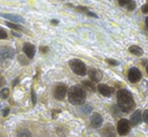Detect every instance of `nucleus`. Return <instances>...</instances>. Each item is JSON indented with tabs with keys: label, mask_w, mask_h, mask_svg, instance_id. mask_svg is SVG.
Masks as SVG:
<instances>
[{
	"label": "nucleus",
	"mask_w": 148,
	"mask_h": 137,
	"mask_svg": "<svg viewBox=\"0 0 148 137\" xmlns=\"http://www.w3.org/2000/svg\"><path fill=\"white\" fill-rule=\"evenodd\" d=\"M118 106L121 111L125 113L130 112L135 107V101L132 97L131 93L127 90H120L117 93Z\"/></svg>",
	"instance_id": "obj_1"
},
{
	"label": "nucleus",
	"mask_w": 148,
	"mask_h": 137,
	"mask_svg": "<svg viewBox=\"0 0 148 137\" xmlns=\"http://www.w3.org/2000/svg\"><path fill=\"white\" fill-rule=\"evenodd\" d=\"M86 99L85 90L80 86H72L68 91V100L72 105H82Z\"/></svg>",
	"instance_id": "obj_2"
},
{
	"label": "nucleus",
	"mask_w": 148,
	"mask_h": 137,
	"mask_svg": "<svg viewBox=\"0 0 148 137\" xmlns=\"http://www.w3.org/2000/svg\"><path fill=\"white\" fill-rule=\"evenodd\" d=\"M69 65H70V69L72 70V72L74 74L78 75V76H84L86 75V65H84V63H82V61L78 59H71L69 61Z\"/></svg>",
	"instance_id": "obj_3"
},
{
	"label": "nucleus",
	"mask_w": 148,
	"mask_h": 137,
	"mask_svg": "<svg viewBox=\"0 0 148 137\" xmlns=\"http://www.w3.org/2000/svg\"><path fill=\"white\" fill-rule=\"evenodd\" d=\"M15 51L10 47H0V63L14 57Z\"/></svg>",
	"instance_id": "obj_4"
},
{
	"label": "nucleus",
	"mask_w": 148,
	"mask_h": 137,
	"mask_svg": "<svg viewBox=\"0 0 148 137\" xmlns=\"http://www.w3.org/2000/svg\"><path fill=\"white\" fill-rule=\"evenodd\" d=\"M118 133L122 136H125L129 133L130 131V122L127 119H121L118 122V127H117Z\"/></svg>",
	"instance_id": "obj_5"
},
{
	"label": "nucleus",
	"mask_w": 148,
	"mask_h": 137,
	"mask_svg": "<svg viewBox=\"0 0 148 137\" xmlns=\"http://www.w3.org/2000/svg\"><path fill=\"white\" fill-rule=\"evenodd\" d=\"M66 93H67V87L63 84H60L56 86L55 90H54V97L57 100H62L65 98Z\"/></svg>",
	"instance_id": "obj_6"
},
{
	"label": "nucleus",
	"mask_w": 148,
	"mask_h": 137,
	"mask_svg": "<svg viewBox=\"0 0 148 137\" xmlns=\"http://www.w3.org/2000/svg\"><path fill=\"white\" fill-rule=\"evenodd\" d=\"M142 78V74L137 67H131L128 74V79L131 83H137Z\"/></svg>",
	"instance_id": "obj_7"
},
{
	"label": "nucleus",
	"mask_w": 148,
	"mask_h": 137,
	"mask_svg": "<svg viewBox=\"0 0 148 137\" xmlns=\"http://www.w3.org/2000/svg\"><path fill=\"white\" fill-rule=\"evenodd\" d=\"M0 16L3 17V18L9 19V20L13 21V22H17V23L25 22L23 17H21V15H17V14H12V13H0Z\"/></svg>",
	"instance_id": "obj_8"
},
{
	"label": "nucleus",
	"mask_w": 148,
	"mask_h": 137,
	"mask_svg": "<svg viewBox=\"0 0 148 137\" xmlns=\"http://www.w3.org/2000/svg\"><path fill=\"white\" fill-rule=\"evenodd\" d=\"M103 122V116L99 113H93L90 118V125L93 128H99Z\"/></svg>",
	"instance_id": "obj_9"
},
{
	"label": "nucleus",
	"mask_w": 148,
	"mask_h": 137,
	"mask_svg": "<svg viewBox=\"0 0 148 137\" xmlns=\"http://www.w3.org/2000/svg\"><path fill=\"white\" fill-rule=\"evenodd\" d=\"M23 53H25V55H27L29 59H33V57H35V53H36L35 45H32V43H23Z\"/></svg>",
	"instance_id": "obj_10"
},
{
	"label": "nucleus",
	"mask_w": 148,
	"mask_h": 137,
	"mask_svg": "<svg viewBox=\"0 0 148 137\" xmlns=\"http://www.w3.org/2000/svg\"><path fill=\"white\" fill-rule=\"evenodd\" d=\"M88 76L89 79L93 82H99L103 79V73L97 69H90L88 71Z\"/></svg>",
	"instance_id": "obj_11"
},
{
	"label": "nucleus",
	"mask_w": 148,
	"mask_h": 137,
	"mask_svg": "<svg viewBox=\"0 0 148 137\" xmlns=\"http://www.w3.org/2000/svg\"><path fill=\"white\" fill-rule=\"evenodd\" d=\"M97 90H99V92L105 97H110L114 93V89L105 84H99V86H97Z\"/></svg>",
	"instance_id": "obj_12"
},
{
	"label": "nucleus",
	"mask_w": 148,
	"mask_h": 137,
	"mask_svg": "<svg viewBox=\"0 0 148 137\" xmlns=\"http://www.w3.org/2000/svg\"><path fill=\"white\" fill-rule=\"evenodd\" d=\"M141 118H142V115H141V111L140 110H136L133 114L131 115V118H130V121L129 122L131 123V125L135 126V125L139 124L140 121H141Z\"/></svg>",
	"instance_id": "obj_13"
},
{
	"label": "nucleus",
	"mask_w": 148,
	"mask_h": 137,
	"mask_svg": "<svg viewBox=\"0 0 148 137\" xmlns=\"http://www.w3.org/2000/svg\"><path fill=\"white\" fill-rule=\"evenodd\" d=\"M101 134L103 137H115V131H114V127L112 125H107L105 128L101 130Z\"/></svg>",
	"instance_id": "obj_14"
},
{
	"label": "nucleus",
	"mask_w": 148,
	"mask_h": 137,
	"mask_svg": "<svg viewBox=\"0 0 148 137\" xmlns=\"http://www.w3.org/2000/svg\"><path fill=\"white\" fill-rule=\"evenodd\" d=\"M129 51L131 53H133V55H138V57H141L143 55V49L140 47H138V45H131L129 47Z\"/></svg>",
	"instance_id": "obj_15"
},
{
	"label": "nucleus",
	"mask_w": 148,
	"mask_h": 137,
	"mask_svg": "<svg viewBox=\"0 0 148 137\" xmlns=\"http://www.w3.org/2000/svg\"><path fill=\"white\" fill-rule=\"evenodd\" d=\"M82 86L85 87L86 89H88L89 91H92V92H95V84H93L92 82H90V81H83L82 82Z\"/></svg>",
	"instance_id": "obj_16"
},
{
	"label": "nucleus",
	"mask_w": 148,
	"mask_h": 137,
	"mask_svg": "<svg viewBox=\"0 0 148 137\" xmlns=\"http://www.w3.org/2000/svg\"><path fill=\"white\" fill-rule=\"evenodd\" d=\"M9 97V89L3 88L0 91V98L1 99H7Z\"/></svg>",
	"instance_id": "obj_17"
},
{
	"label": "nucleus",
	"mask_w": 148,
	"mask_h": 137,
	"mask_svg": "<svg viewBox=\"0 0 148 137\" xmlns=\"http://www.w3.org/2000/svg\"><path fill=\"white\" fill-rule=\"evenodd\" d=\"M17 137H32V133L27 129H23V130L19 131Z\"/></svg>",
	"instance_id": "obj_18"
},
{
	"label": "nucleus",
	"mask_w": 148,
	"mask_h": 137,
	"mask_svg": "<svg viewBox=\"0 0 148 137\" xmlns=\"http://www.w3.org/2000/svg\"><path fill=\"white\" fill-rule=\"evenodd\" d=\"M6 25L10 28L13 29H18V30H23V27L18 24H15V23H11V22H6Z\"/></svg>",
	"instance_id": "obj_19"
},
{
	"label": "nucleus",
	"mask_w": 148,
	"mask_h": 137,
	"mask_svg": "<svg viewBox=\"0 0 148 137\" xmlns=\"http://www.w3.org/2000/svg\"><path fill=\"white\" fill-rule=\"evenodd\" d=\"M7 38V32L5 31V29H3L2 27H0V39H5Z\"/></svg>",
	"instance_id": "obj_20"
},
{
	"label": "nucleus",
	"mask_w": 148,
	"mask_h": 137,
	"mask_svg": "<svg viewBox=\"0 0 148 137\" xmlns=\"http://www.w3.org/2000/svg\"><path fill=\"white\" fill-rule=\"evenodd\" d=\"M32 102H33V105H36L37 104V96H36V92L34 89H32Z\"/></svg>",
	"instance_id": "obj_21"
},
{
	"label": "nucleus",
	"mask_w": 148,
	"mask_h": 137,
	"mask_svg": "<svg viewBox=\"0 0 148 137\" xmlns=\"http://www.w3.org/2000/svg\"><path fill=\"white\" fill-rule=\"evenodd\" d=\"M135 7H136V3L131 0V1H130V2L128 3V10H129V11L134 10V9H135Z\"/></svg>",
	"instance_id": "obj_22"
},
{
	"label": "nucleus",
	"mask_w": 148,
	"mask_h": 137,
	"mask_svg": "<svg viewBox=\"0 0 148 137\" xmlns=\"http://www.w3.org/2000/svg\"><path fill=\"white\" fill-rule=\"evenodd\" d=\"M106 61H107V63H109L110 65H118L120 63L118 61L113 59H106Z\"/></svg>",
	"instance_id": "obj_23"
},
{
	"label": "nucleus",
	"mask_w": 148,
	"mask_h": 137,
	"mask_svg": "<svg viewBox=\"0 0 148 137\" xmlns=\"http://www.w3.org/2000/svg\"><path fill=\"white\" fill-rule=\"evenodd\" d=\"M142 119L145 123H148V110H145L142 114Z\"/></svg>",
	"instance_id": "obj_24"
},
{
	"label": "nucleus",
	"mask_w": 148,
	"mask_h": 137,
	"mask_svg": "<svg viewBox=\"0 0 148 137\" xmlns=\"http://www.w3.org/2000/svg\"><path fill=\"white\" fill-rule=\"evenodd\" d=\"M91 106H89V105H86V106H83L82 108H81V110L83 111V112H85V113H89L91 111Z\"/></svg>",
	"instance_id": "obj_25"
},
{
	"label": "nucleus",
	"mask_w": 148,
	"mask_h": 137,
	"mask_svg": "<svg viewBox=\"0 0 148 137\" xmlns=\"http://www.w3.org/2000/svg\"><path fill=\"white\" fill-rule=\"evenodd\" d=\"M119 1V5L120 6H125L126 4H128V3L131 1V0H118Z\"/></svg>",
	"instance_id": "obj_26"
},
{
	"label": "nucleus",
	"mask_w": 148,
	"mask_h": 137,
	"mask_svg": "<svg viewBox=\"0 0 148 137\" xmlns=\"http://www.w3.org/2000/svg\"><path fill=\"white\" fill-rule=\"evenodd\" d=\"M142 12H143V13H148V0H147V2H146L145 4L142 6Z\"/></svg>",
	"instance_id": "obj_27"
},
{
	"label": "nucleus",
	"mask_w": 148,
	"mask_h": 137,
	"mask_svg": "<svg viewBox=\"0 0 148 137\" xmlns=\"http://www.w3.org/2000/svg\"><path fill=\"white\" fill-rule=\"evenodd\" d=\"M48 47H40V51H41V53H46L48 51Z\"/></svg>",
	"instance_id": "obj_28"
},
{
	"label": "nucleus",
	"mask_w": 148,
	"mask_h": 137,
	"mask_svg": "<svg viewBox=\"0 0 148 137\" xmlns=\"http://www.w3.org/2000/svg\"><path fill=\"white\" fill-rule=\"evenodd\" d=\"M5 85V80L3 77H0V87H2Z\"/></svg>",
	"instance_id": "obj_29"
},
{
	"label": "nucleus",
	"mask_w": 148,
	"mask_h": 137,
	"mask_svg": "<svg viewBox=\"0 0 148 137\" xmlns=\"http://www.w3.org/2000/svg\"><path fill=\"white\" fill-rule=\"evenodd\" d=\"M8 114H9V108H5L4 110H3V116L6 117Z\"/></svg>",
	"instance_id": "obj_30"
},
{
	"label": "nucleus",
	"mask_w": 148,
	"mask_h": 137,
	"mask_svg": "<svg viewBox=\"0 0 148 137\" xmlns=\"http://www.w3.org/2000/svg\"><path fill=\"white\" fill-rule=\"evenodd\" d=\"M87 15H89V16H92V17H95V18H97V15L95 14V13H93V12H90V11H87Z\"/></svg>",
	"instance_id": "obj_31"
},
{
	"label": "nucleus",
	"mask_w": 148,
	"mask_h": 137,
	"mask_svg": "<svg viewBox=\"0 0 148 137\" xmlns=\"http://www.w3.org/2000/svg\"><path fill=\"white\" fill-rule=\"evenodd\" d=\"M77 8H78L79 10H81V11H86V12H87V8H86V7H84V6H78Z\"/></svg>",
	"instance_id": "obj_32"
},
{
	"label": "nucleus",
	"mask_w": 148,
	"mask_h": 137,
	"mask_svg": "<svg viewBox=\"0 0 148 137\" xmlns=\"http://www.w3.org/2000/svg\"><path fill=\"white\" fill-rule=\"evenodd\" d=\"M51 22L53 23V24H58V23H59V21H58V20H56V19H52V20H51Z\"/></svg>",
	"instance_id": "obj_33"
},
{
	"label": "nucleus",
	"mask_w": 148,
	"mask_h": 137,
	"mask_svg": "<svg viewBox=\"0 0 148 137\" xmlns=\"http://www.w3.org/2000/svg\"><path fill=\"white\" fill-rule=\"evenodd\" d=\"M145 23H146V26L148 27V16L146 17V19H145Z\"/></svg>",
	"instance_id": "obj_34"
},
{
	"label": "nucleus",
	"mask_w": 148,
	"mask_h": 137,
	"mask_svg": "<svg viewBox=\"0 0 148 137\" xmlns=\"http://www.w3.org/2000/svg\"><path fill=\"white\" fill-rule=\"evenodd\" d=\"M18 81H19L18 79H16V80L14 81V83H13V86H15V85H16V83H18Z\"/></svg>",
	"instance_id": "obj_35"
},
{
	"label": "nucleus",
	"mask_w": 148,
	"mask_h": 137,
	"mask_svg": "<svg viewBox=\"0 0 148 137\" xmlns=\"http://www.w3.org/2000/svg\"><path fill=\"white\" fill-rule=\"evenodd\" d=\"M146 72H147V74H148V65L146 67Z\"/></svg>",
	"instance_id": "obj_36"
},
{
	"label": "nucleus",
	"mask_w": 148,
	"mask_h": 137,
	"mask_svg": "<svg viewBox=\"0 0 148 137\" xmlns=\"http://www.w3.org/2000/svg\"><path fill=\"white\" fill-rule=\"evenodd\" d=\"M0 137H1V136H0Z\"/></svg>",
	"instance_id": "obj_37"
}]
</instances>
